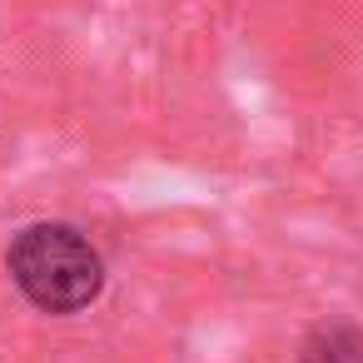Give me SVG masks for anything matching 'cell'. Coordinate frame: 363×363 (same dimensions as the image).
<instances>
[{
	"instance_id": "obj_1",
	"label": "cell",
	"mask_w": 363,
	"mask_h": 363,
	"mask_svg": "<svg viewBox=\"0 0 363 363\" xmlns=\"http://www.w3.org/2000/svg\"><path fill=\"white\" fill-rule=\"evenodd\" d=\"M6 274L21 289V298L50 318L85 313L90 303H100L110 284L100 244L80 224H65V219L21 224L6 244Z\"/></svg>"
},
{
	"instance_id": "obj_2",
	"label": "cell",
	"mask_w": 363,
	"mask_h": 363,
	"mask_svg": "<svg viewBox=\"0 0 363 363\" xmlns=\"http://www.w3.org/2000/svg\"><path fill=\"white\" fill-rule=\"evenodd\" d=\"M294 363H363V328L348 318H323L298 338Z\"/></svg>"
}]
</instances>
